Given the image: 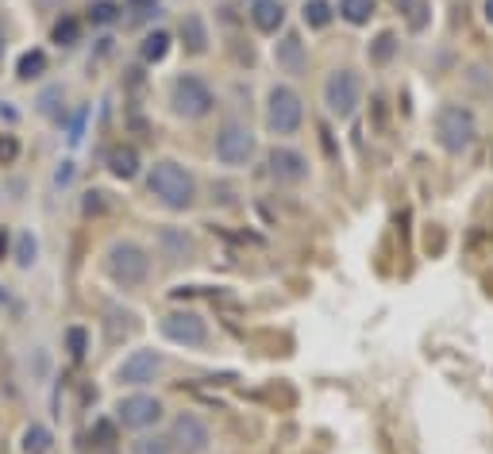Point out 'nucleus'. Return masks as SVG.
I'll list each match as a JSON object with an SVG mask.
<instances>
[{"instance_id": "nucleus-26", "label": "nucleus", "mask_w": 493, "mask_h": 454, "mask_svg": "<svg viewBox=\"0 0 493 454\" xmlns=\"http://www.w3.org/2000/svg\"><path fill=\"white\" fill-rule=\"evenodd\" d=\"M301 16H305L308 28L320 31V28H328V23H332V4H328V0H308V4L301 8Z\"/></svg>"}, {"instance_id": "nucleus-36", "label": "nucleus", "mask_w": 493, "mask_h": 454, "mask_svg": "<svg viewBox=\"0 0 493 454\" xmlns=\"http://www.w3.org/2000/svg\"><path fill=\"white\" fill-rule=\"evenodd\" d=\"M4 251H8V231L0 227V258H4Z\"/></svg>"}, {"instance_id": "nucleus-28", "label": "nucleus", "mask_w": 493, "mask_h": 454, "mask_svg": "<svg viewBox=\"0 0 493 454\" xmlns=\"http://www.w3.org/2000/svg\"><path fill=\"white\" fill-rule=\"evenodd\" d=\"M89 20H93L97 28H108V23L120 20V4H112V0H93V8H89Z\"/></svg>"}, {"instance_id": "nucleus-20", "label": "nucleus", "mask_w": 493, "mask_h": 454, "mask_svg": "<svg viewBox=\"0 0 493 454\" xmlns=\"http://www.w3.org/2000/svg\"><path fill=\"white\" fill-rule=\"evenodd\" d=\"M139 55H143V62H147V66H154V62H162L166 55H170V31H151L147 39H143Z\"/></svg>"}, {"instance_id": "nucleus-34", "label": "nucleus", "mask_w": 493, "mask_h": 454, "mask_svg": "<svg viewBox=\"0 0 493 454\" xmlns=\"http://www.w3.org/2000/svg\"><path fill=\"white\" fill-rule=\"evenodd\" d=\"M70 181H74V162H62L58 170H55V185H58V189H66Z\"/></svg>"}, {"instance_id": "nucleus-4", "label": "nucleus", "mask_w": 493, "mask_h": 454, "mask_svg": "<svg viewBox=\"0 0 493 454\" xmlns=\"http://www.w3.org/2000/svg\"><path fill=\"white\" fill-rule=\"evenodd\" d=\"M170 105L181 120H204L212 108H216V97L204 77L197 73H177L174 85H170Z\"/></svg>"}, {"instance_id": "nucleus-24", "label": "nucleus", "mask_w": 493, "mask_h": 454, "mask_svg": "<svg viewBox=\"0 0 493 454\" xmlns=\"http://www.w3.org/2000/svg\"><path fill=\"white\" fill-rule=\"evenodd\" d=\"M340 16L347 23H355V28H362L374 16V0H340Z\"/></svg>"}, {"instance_id": "nucleus-16", "label": "nucleus", "mask_w": 493, "mask_h": 454, "mask_svg": "<svg viewBox=\"0 0 493 454\" xmlns=\"http://www.w3.org/2000/svg\"><path fill=\"white\" fill-rule=\"evenodd\" d=\"M177 35H181V47H186L189 55H204V50H209V28H204V20L197 12H189V16L181 20Z\"/></svg>"}, {"instance_id": "nucleus-37", "label": "nucleus", "mask_w": 493, "mask_h": 454, "mask_svg": "<svg viewBox=\"0 0 493 454\" xmlns=\"http://www.w3.org/2000/svg\"><path fill=\"white\" fill-rule=\"evenodd\" d=\"M4 50H8V35H4V28H0V58H4Z\"/></svg>"}, {"instance_id": "nucleus-30", "label": "nucleus", "mask_w": 493, "mask_h": 454, "mask_svg": "<svg viewBox=\"0 0 493 454\" xmlns=\"http://www.w3.org/2000/svg\"><path fill=\"white\" fill-rule=\"evenodd\" d=\"M409 28L412 31H424L428 28V20H432V8H428V0H409Z\"/></svg>"}, {"instance_id": "nucleus-5", "label": "nucleus", "mask_w": 493, "mask_h": 454, "mask_svg": "<svg viewBox=\"0 0 493 454\" xmlns=\"http://www.w3.org/2000/svg\"><path fill=\"white\" fill-rule=\"evenodd\" d=\"M305 124V105L297 97V89L290 85H274L266 93V127L270 135H297Z\"/></svg>"}, {"instance_id": "nucleus-12", "label": "nucleus", "mask_w": 493, "mask_h": 454, "mask_svg": "<svg viewBox=\"0 0 493 454\" xmlns=\"http://www.w3.org/2000/svg\"><path fill=\"white\" fill-rule=\"evenodd\" d=\"M266 170L278 185H301V181L308 177V158L293 147H274L266 154Z\"/></svg>"}, {"instance_id": "nucleus-17", "label": "nucleus", "mask_w": 493, "mask_h": 454, "mask_svg": "<svg viewBox=\"0 0 493 454\" xmlns=\"http://www.w3.org/2000/svg\"><path fill=\"white\" fill-rule=\"evenodd\" d=\"M50 447H55V435H50L47 424H28L20 435V450L23 454H50Z\"/></svg>"}, {"instance_id": "nucleus-25", "label": "nucleus", "mask_w": 493, "mask_h": 454, "mask_svg": "<svg viewBox=\"0 0 493 454\" xmlns=\"http://www.w3.org/2000/svg\"><path fill=\"white\" fill-rule=\"evenodd\" d=\"M12 258H16V266L20 270H31L35 266V258H39V243L31 231H20L16 236V251H12Z\"/></svg>"}, {"instance_id": "nucleus-1", "label": "nucleus", "mask_w": 493, "mask_h": 454, "mask_svg": "<svg viewBox=\"0 0 493 454\" xmlns=\"http://www.w3.org/2000/svg\"><path fill=\"white\" fill-rule=\"evenodd\" d=\"M147 189H151V197L170 212H186V209H193V201H197V181L174 158H159L151 166Z\"/></svg>"}, {"instance_id": "nucleus-11", "label": "nucleus", "mask_w": 493, "mask_h": 454, "mask_svg": "<svg viewBox=\"0 0 493 454\" xmlns=\"http://www.w3.org/2000/svg\"><path fill=\"white\" fill-rule=\"evenodd\" d=\"M162 366H166V358L159 350L143 347V350H132V355L116 366V378H120V385H151V381H159Z\"/></svg>"}, {"instance_id": "nucleus-6", "label": "nucleus", "mask_w": 493, "mask_h": 454, "mask_svg": "<svg viewBox=\"0 0 493 454\" xmlns=\"http://www.w3.org/2000/svg\"><path fill=\"white\" fill-rule=\"evenodd\" d=\"M359 100H362L359 73L355 70H332L328 81H324V108H328L335 120H351Z\"/></svg>"}, {"instance_id": "nucleus-32", "label": "nucleus", "mask_w": 493, "mask_h": 454, "mask_svg": "<svg viewBox=\"0 0 493 454\" xmlns=\"http://www.w3.org/2000/svg\"><path fill=\"white\" fill-rule=\"evenodd\" d=\"M20 158V139L16 135H0V166H12Z\"/></svg>"}, {"instance_id": "nucleus-13", "label": "nucleus", "mask_w": 493, "mask_h": 454, "mask_svg": "<svg viewBox=\"0 0 493 454\" xmlns=\"http://www.w3.org/2000/svg\"><path fill=\"white\" fill-rule=\"evenodd\" d=\"M274 66L290 77H301L308 70V50L301 43V35L297 31H285L278 43H274Z\"/></svg>"}, {"instance_id": "nucleus-10", "label": "nucleus", "mask_w": 493, "mask_h": 454, "mask_svg": "<svg viewBox=\"0 0 493 454\" xmlns=\"http://www.w3.org/2000/svg\"><path fill=\"white\" fill-rule=\"evenodd\" d=\"M170 443H174L177 454H204L212 443V432L201 416L181 412V416H174V424H170Z\"/></svg>"}, {"instance_id": "nucleus-7", "label": "nucleus", "mask_w": 493, "mask_h": 454, "mask_svg": "<svg viewBox=\"0 0 493 454\" xmlns=\"http://www.w3.org/2000/svg\"><path fill=\"white\" fill-rule=\"evenodd\" d=\"M216 158L224 166H246L255 158V132L239 120L224 124L216 135Z\"/></svg>"}, {"instance_id": "nucleus-14", "label": "nucleus", "mask_w": 493, "mask_h": 454, "mask_svg": "<svg viewBox=\"0 0 493 454\" xmlns=\"http://www.w3.org/2000/svg\"><path fill=\"white\" fill-rule=\"evenodd\" d=\"M105 166L112 170V177L132 181V177H139V150L132 142H112L108 154H105Z\"/></svg>"}, {"instance_id": "nucleus-29", "label": "nucleus", "mask_w": 493, "mask_h": 454, "mask_svg": "<svg viewBox=\"0 0 493 454\" xmlns=\"http://www.w3.org/2000/svg\"><path fill=\"white\" fill-rule=\"evenodd\" d=\"M82 212L85 216H105L108 212V193L105 189H89L82 197Z\"/></svg>"}, {"instance_id": "nucleus-2", "label": "nucleus", "mask_w": 493, "mask_h": 454, "mask_svg": "<svg viewBox=\"0 0 493 454\" xmlns=\"http://www.w3.org/2000/svg\"><path fill=\"white\" fill-rule=\"evenodd\" d=\"M105 270L116 285L135 289V285L151 278V254H147V246H139L135 239H116L105 251Z\"/></svg>"}, {"instance_id": "nucleus-8", "label": "nucleus", "mask_w": 493, "mask_h": 454, "mask_svg": "<svg viewBox=\"0 0 493 454\" xmlns=\"http://www.w3.org/2000/svg\"><path fill=\"white\" fill-rule=\"evenodd\" d=\"M159 331L177 347H204L209 343V323L197 313H166L159 320Z\"/></svg>"}, {"instance_id": "nucleus-27", "label": "nucleus", "mask_w": 493, "mask_h": 454, "mask_svg": "<svg viewBox=\"0 0 493 454\" xmlns=\"http://www.w3.org/2000/svg\"><path fill=\"white\" fill-rule=\"evenodd\" d=\"M132 454H174L170 435H139L132 443Z\"/></svg>"}, {"instance_id": "nucleus-3", "label": "nucleus", "mask_w": 493, "mask_h": 454, "mask_svg": "<svg viewBox=\"0 0 493 454\" xmlns=\"http://www.w3.org/2000/svg\"><path fill=\"white\" fill-rule=\"evenodd\" d=\"M436 139H439V147H444L447 154L471 150L474 139H478V120H474V112L466 108V105H455V100L439 105V112H436Z\"/></svg>"}, {"instance_id": "nucleus-31", "label": "nucleus", "mask_w": 493, "mask_h": 454, "mask_svg": "<svg viewBox=\"0 0 493 454\" xmlns=\"http://www.w3.org/2000/svg\"><path fill=\"white\" fill-rule=\"evenodd\" d=\"M66 347H70V355L74 358H85V350H89V335L82 328H70L66 331Z\"/></svg>"}, {"instance_id": "nucleus-19", "label": "nucleus", "mask_w": 493, "mask_h": 454, "mask_svg": "<svg viewBox=\"0 0 493 454\" xmlns=\"http://www.w3.org/2000/svg\"><path fill=\"white\" fill-rule=\"evenodd\" d=\"M162 246H166V258H170V262H189V254H193V239L186 231H174V227L162 231Z\"/></svg>"}, {"instance_id": "nucleus-33", "label": "nucleus", "mask_w": 493, "mask_h": 454, "mask_svg": "<svg viewBox=\"0 0 493 454\" xmlns=\"http://www.w3.org/2000/svg\"><path fill=\"white\" fill-rule=\"evenodd\" d=\"M85 116H89V108H77V116H74V124H70V142L77 147V142H82V135H85Z\"/></svg>"}, {"instance_id": "nucleus-38", "label": "nucleus", "mask_w": 493, "mask_h": 454, "mask_svg": "<svg viewBox=\"0 0 493 454\" xmlns=\"http://www.w3.org/2000/svg\"><path fill=\"white\" fill-rule=\"evenodd\" d=\"M482 8H486V20L493 23V0H486V4H482Z\"/></svg>"}, {"instance_id": "nucleus-35", "label": "nucleus", "mask_w": 493, "mask_h": 454, "mask_svg": "<svg viewBox=\"0 0 493 454\" xmlns=\"http://www.w3.org/2000/svg\"><path fill=\"white\" fill-rule=\"evenodd\" d=\"M127 4H132V8H154L159 0H127Z\"/></svg>"}, {"instance_id": "nucleus-15", "label": "nucleus", "mask_w": 493, "mask_h": 454, "mask_svg": "<svg viewBox=\"0 0 493 454\" xmlns=\"http://www.w3.org/2000/svg\"><path fill=\"white\" fill-rule=\"evenodd\" d=\"M251 23L263 35H278L285 28V4H281V0H255V4H251Z\"/></svg>"}, {"instance_id": "nucleus-23", "label": "nucleus", "mask_w": 493, "mask_h": 454, "mask_svg": "<svg viewBox=\"0 0 493 454\" xmlns=\"http://www.w3.org/2000/svg\"><path fill=\"white\" fill-rule=\"evenodd\" d=\"M77 39H82V23H77V16H62V20H55V28H50V43H58V47H77Z\"/></svg>"}, {"instance_id": "nucleus-21", "label": "nucleus", "mask_w": 493, "mask_h": 454, "mask_svg": "<svg viewBox=\"0 0 493 454\" xmlns=\"http://www.w3.org/2000/svg\"><path fill=\"white\" fill-rule=\"evenodd\" d=\"M47 73V55L43 50H23L20 62H16V77L20 81H35V77Z\"/></svg>"}, {"instance_id": "nucleus-18", "label": "nucleus", "mask_w": 493, "mask_h": 454, "mask_svg": "<svg viewBox=\"0 0 493 454\" xmlns=\"http://www.w3.org/2000/svg\"><path fill=\"white\" fill-rule=\"evenodd\" d=\"M35 108L47 116V120H62L66 116V89L62 85H47L43 93L35 97Z\"/></svg>"}, {"instance_id": "nucleus-22", "label": "nucleus", "mask_w": 493, "mask_h": 454, "mask_svg": "<svg viewBox=\"0 0 493 454\" xmlns=\"http://www.w3.org/2000/svg\"><path fill=\"white\" fill-rule=\"evenodd\" d=\"M367 55H370L374 66H389V62H394V55H397V35H394V31H378V39L370 43Z\"/></svg>"}, {"instance_id": "nucleus-9", "label": "nucleus", "mask_w": 493, "mask_h": 454, "mask_svg": "<svg viewBox=\"0 0 493 454\" xmlns=\"http://www.w3.org/2000/svg\"><path fill=\"white\" fill-rule=\"evenodd\" d=\"M162 400L151 397V393H132V397H120V405H116V420L124 427H132V432H143V427H154L162 420Z\"/></svg>"}]
</instances>
